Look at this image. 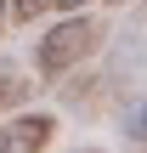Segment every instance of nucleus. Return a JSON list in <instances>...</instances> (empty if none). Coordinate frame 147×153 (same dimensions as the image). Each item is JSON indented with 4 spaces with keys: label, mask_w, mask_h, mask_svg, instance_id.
Segmentation results:
<instances>
[{
    "label": "nucleus",
    "mask_w": 147,
    "mask_h": 153,
    "mask_svg": "<svg viewBox=\"0 0 147 153\" xmlns=\"http://www.w3.org/2000/svg\"><path fill=\"white\" fill-rule=\"evenodd\" d=\"M79 6H85V0H57V11H79Z\"/></svg>",
    "instance_id": "nucleus-6"
},
{
    "label": "nucleus",
    "mask_w": 147,
    "mask_h": 153,
    "mask_svg": "<svg viewBox=\"0 0 147 153\" xmlns=\"http://www.w3.org/2000/svg\"><path fill=\"white\" fill-rule=\"evenodd\" d=\"M6 11H11L17 23H40L45 11H57V0H6Z\"/></svg>",
    "instance_id": "nucleus-4"
},
{
    "label": "nucleus",
    "mask_w": 147,
    "mask_h": 153,
    "mask_svg": "<svg viewBox=\"0 0 147 153\" xmlns=\"http://www.w3.org/2000/svg\"><path fill=\"white\" fill-rule=\"evenodd\" d=\"M57 142V114H11L0 125V153H34Z\"/></svg>",
    "instance_id": "nucleus-2"
},
{
    "label": "nucleus",
    "mask_w": 147,
    "mask_h": 153,
    "mask_svg": "<svg viewBox=\"0 0 147 153\" xmlns=\"http://www.w3.org/2000/svg\"><path fill=\"white\" fill-rule=\"evenodd\" d=\"M102 40H108L102 17H91V11H62V23H51V28L34 40V68H40V79H68V74H79V68L102 51Z\"/></svg>",
    "instance_id": "nucleus-1"
},
{
    "label": "nucleus",
    "mask_w": 147,
    "mask_h": 153,
    "mask_svg": "<svg viewBox=\"0 0 147 153\" xmlns=\"http://www.w3.org/2000/svg\"><path fill=\"white\" fill-rule=\"evenodd\" d=\"M23 97H28V85H23V74H17L11 62H0V114H6V108H17Z\"/></svg>",
    "instance_id": "nucleus-3"
},
{
    "label": "nucleus",
    "mask_w": 147,
    "mask_h": 153,
    "mask_svg": "<svg viewBox=\"0 0 147 153\" xmlns=\"http://www.w3.org/2000/svg\"><path fill=\"white\" fill-rule=\"evenodd\" d=\"M125 142H136V148H147V102H136V108L125 114Z\"/></svg>",
    "instance_id": "nucleus-5"
},
{
    "label": "nucleus",
    "mask_w": 147,
    "mask_h": 153,
    "mask_svg": "<svg viewBox=\"0 0 147 153\" xmlns=\"http://www.w3.org/2000/svg\"><path fill=\"white\" fill-rule=\"evenodd\" d=\"M6 23H11V11H6V0H0V34H6Z\"/></svg>",
    "instance_id": "nucleus-7"
}]
</instances>
